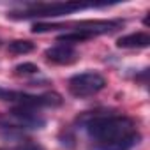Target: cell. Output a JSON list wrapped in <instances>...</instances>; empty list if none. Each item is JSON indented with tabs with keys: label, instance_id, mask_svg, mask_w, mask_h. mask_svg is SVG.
Returning <instances> with one entry per match:
<instances>
[{
	"label": "cell",
	"instance_id": "3",
	"mask_svg": "<svg viewBox=\"0 0 150 150\" xmlns=\"http://www.w3.org/2000/svg\"><path fill=\"white\" fill-rule=\"evenodd\" d=\"M104 85L106 80L99 72H81L69 80V92L74 97H88L103 90Z\"/></svg>",
	"mask_w": 150,
	"mask_h": 150
},
{
	"label": "cell",
	"instance_id": "10",
	"mask_svg": "<svg viewBox=\"0 0 150 150\" xmlns=\"http://www.w3.org/2000/svg\"><path fill=\"white\" fill-rule=\"evenodd\" d=\"M18 150H39V148H35V146H32V145H30V146H25V148L21 146V148H18Z\"/></svg>",
	"mask_w": 150,
	"mask_h": 150
},
{
	"label": "cell",
	"instance_id": "2",
	"mask_svg": "<svg viewBox=\"0 0 150 150\" xmlns=\"http://www.w3.org/2000/svg\"><path fill=\"white\" fill-rule=\"evenodd\" d=\"M92 7V4H80V2H51V4H32L28 9L21 13H11V18H34V16H44V18H57L64 14H71L74 11H81Z\"/></svg>",
	"mask_w": 150,
	"mask_h": 150
},
{
	"label": "cell",
	"instance_id": "7",
	"mask_svg": "<svg viewBox=\"0 0 150 150\" xmlns=\"http://www.w3.org/2000/svg\"><path fill=\"white\" fill-rule=\"evenodd\" d=\"M34 50V44L27 39H20V41H13L9 42V51L11 53H16V55H25V53H30Z\"/></svg>",
	"mask_w": 150,
	"mask_h": 150
},
{
	"label": "cell",
	"instance_id": "4",
	"mask_svg": "<svg viewBox=\"0 0 150 150\" xmlns=\"http://www.w3.org/2000/svg\"><path fill=\"white\" fill-rule=\"evenodd\" d=\"M44 57L53 62V64H60V65H69L72 62H76L78 60V53L76 50H74L72 46L69 44H57L53 48H48Z\"/></svg>",
	"mask_w": 150,
	"mask_h": 150
},
{
	"label": "cell",
	"instance_id": "9",
	"mask_svg": "<svg viewBox=\"0 0 150 150\" xmlns=\"http://www.w3.org/2000/svg\"><path fill=\"white\" fill-rule=\"evenodd\" d=\"M9 99L11 97V92H7V90H4V88H0V99Z\"/></svg>",
	"mask_w": 150,
	"mask_h": 150
},
{
	"label": "cell",
	"instance_id": "6",
	"mask_svg": "<svg viewBox=\"0 0 150 150\" xmlns=\"http://www.w3.org/2000/svg\"><path fill=\"white\" fill-rule=\"evenodd\" d=\"M92 35L90 34H87V32H81V30H71V32H65V34H62L60 37H58V42H62V44H72V42H81V41H87V39H90Z\"/></svg>",
	"mask_w": 150,
	"mask_h": 150
},
{
	"label": "cell",
	"instance_id": "1",
	"mask_svg": "<svg viewBox=\"0 0 150 150\" xmlns=\"http://www.w3.org/2000/svg\"><path fill=\"white\" fill-rule=\"evenodd\" d=\"M87 131L97 141V150H131L139 141L134 122L127 117H96Z\"/></svg>",
	"mask_w": 150,
	"mask_h": 150
},
{
	"label": "cell",
	"instance_id": "8",
	"mask_svg": "<svg viewBox=\"0 0 150 150\" xmlns=\"http://www.w3.org/2000/svg\"><path fill=\"white\" fill-rule=\"evenodd\" d=\"M16 74L18 76H32V74H35L39 69H37V65L35 64H32V62H25V64H20V65H16Z\"/></svg>",
	"mask_w": 150,
	"mask_h": 150
},
{
	"label": "cell",
	"instance_id": "5",
	"mask_svg": "<svg viewBox=\"0 0 150 150\" xmlns=\"http://www.w3.org/2000/svg\"><path fill=\"white\" fill-rule=\"evenodd\" d=\"M148 44H150V35L146 32H134L117 41L118 48H146Z\"/></svg>",
	"mask_w": 150,
	"mask_h": 150
}]
</instances>
